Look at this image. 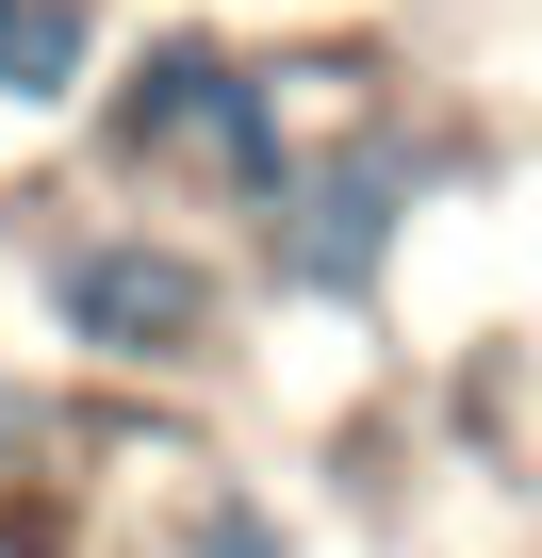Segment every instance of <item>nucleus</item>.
Masks as SVG:
<instances>
[{
	"label": "nucleus",
	"mask_w": 542,
	"mask_h": 558,
	"mask_svg": "<svg viewBox=\"0 0 542 558\" xmlns=\"http://www.w3.org/2000/svg\"><path fill=\"white\" fill-rule=\"evenodd\" d=\"M313 165V66L297 50H246L214 17L116 34L99 99H83V181L148 197V214H214V246L246 214H280V181Z\"/></svg>",
	"instance_id": "nucleus-1"
},
{
	"label": "nucleus",
	"mask_w": 542,
	"mask_h": 558,
	"mask_svg": "<svg viewBox=\"0 0 542 558\" xmlns=\"http://www.w3.org/2000/svg\"><path fill=\"white\" fill-rule=\"evenodd\" d=\"M34 279V345L67 362V395H197L246 345V263L148 197H67L17 230Z\"/></svg>",
	"instance_id": "nucleus-2"
},
{
	"label": "nucleus",
	"mask_w": 542,
	"mask_h": 558,
	"mask_svg": "<svg viewBox=\"0 0 542 558\" xmlns=\"http://www.w3.org/2000/svg\"><path fill=\"white\" fill-rule=\"evenodd\" d=\"M444 165H477V132H427V116H346V132H313V165L280 181V214L230 230L246 313H263V296H280V313H395Z\"/></svg>",
	"instance_id": "nucleus-3"
},
{
	"label": "nucleus",
	"mask_w": 542,
	"mask_h": 558,
	"mask_svg": "<svg viewBox=\"0 0 542 558\" xmlns=\"http://www.w3.org/2000/svg\"><path fill=\"white\" fill-rule=\"evenodd\" d=\"M116 66V0H0V116H83Z\"/></svg>",
	"instance_id": "nucleus-4"
},
{
	"label": "nucleus",
	"mask_w": 542,
	"mask_h": 558,
	"mask_svg": "<svg viewBox=\"0 0 542 558\" xmlns=\"http://www.w3.org/2000/svg\"><path fill=\"white\" fill-rule=\"evenodd\" d=\"M181 558H297V525L263 509L246 476H197V493H181Z\"/></svg>",
	"instance_id": "nucleus-5"
}]
</instances>
